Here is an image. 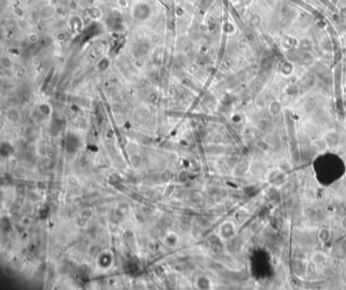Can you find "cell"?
<instances>
[{
	"label": "cell",
	"instance_id": "cell-1",
	"mask_svg": "<svg viewBox=\"0 0 346 290\" xmlns=\"http://www.w3.org/2000/svg\"><path fill=\"white\" fill-rule=\"evenodd\" d=\"M131 14L134 20L143 23L147 20L152 14V8L147 2L145 1H138L136 2L131 9Z\"/></svg>",
	"mask_w": 346,
	"mask_h": 290
},
{
	"label": "cell",
	"instance_id": "cell-2",
	"mask_svg": "<svg viewBox=\"0 0 346 290\" xmlns=\"http://www.w3.org/2000/svg\"><path fill=\"white\" fill-rule=\"evenodd\" d=\"M69 28L71 29V32H73L75 34H78L81 32L82 29V19L81 18H79L78 15H73L71 16L69 19Z\"/></svg>",
	"mask_w": 346,
	"mask_h": 290
},
{
	"label": "cell",
	"instance_id": "cell-3",
	"mask_svg": "<svg viewBox=\"0 0 346 290\" xmlns=\"http://www.w3.org/2000/svg\"><path fill=\"white\" fill-rule=\"evenodd\" d=\"M88 18L93 21H99L102 18V11L100 7L97 6H91L87 9Z\"/></svg>",
	"mask_w": 346,
	"mask_h": 290
},
{
	"label": "cell",
	"instance_id": "cell-4",
	"mask_svg": "<svg viewBox=\"0 0 346 290\" xmlns=\"http://www.w3.org/2000/svg\"><path fill=\"white\" fill-rule=\"evenodd\" d=\"M0 65L3 69H11L12 66H13V62L8 56L2 55L1 58H0Z\"/></svg>",
	"mask_w": 346,
	"mask_h": 290
},
{
	"label": "cell",
	"instance_id": "cell-5",
	"mask_svg": "<svg viewBox=\"0 0 346 290\" xmlns=\"http://www.w3.org/2000/svg\"><path fill=\"white\" fill-rule=\"evenodd\" d=\"M7 118H8V120L11 121V122L18 121V119H19V113H18V111H16L15 109L9 110V111H8V113H7Z\"/></svg>",
	"mask_w": 346,
	"mask_h": 290
},
{
	"label": "cell",
	"instance_id": "cell-6",
	"mask_svg": "<svg viewBox=\"0 0 346 290\" xmlns=\"http://www.w3.org/2000/svg\"><path fill=\"white\" fill-rule=\"evenodd\" d=\"M109 66H110V60L108 58H102L100 60V62L97 63V68H99L101 71L106 70Z\"/></svg>",
	"mask_w": 346,
	"mask_h": 290
},
{
	"label": "cell",
	"instance_id": "cell-7",
	"mask_svg": "<svg viewBox=\"0 0 346 290\" xmlns=\"http://www.w3.org/2000/svg\"><path fill=\"white\" fill-rule=\"evenodd\" d=\"M28 41L31 43V44H36V43L40 41V37L36 33H31L28 37Z\"/></svg>",
	"mask_w": 346,
	"mask_h": 290
},
{
	"label": "cell",
	"instance_id": "cell-8",
	"mask_svg": "<svg viewBox=\"0 0 346 290\" xmlns=\"http://www.w3.org/2000/svg\"><path fill=\"white\" fill-rule=\"evenodd\" d=\"M12 11H13L14 15H16L18 18H24V10L21 7H19V6H15L13 9H12Z\"/></svg>",
	"mask_w": 346,
	"mask_h": 290
},
{
	"label": "cell",
	"instance_id": "cell-9",
	"mask_svg": "<svg viewBox=\"0 0 346 290\" xmlns=\"http://www.w3.org/2000/svg\"><path fill=\"white\" fill-rule=\"evenodd\" d=\"M40 112L47 116V115L50 114V106L48 105H41L40 106Z\"/></svg>",
	"mask_w": 346,
	"mask_h": 290
},
{
	"label": "cell",
	"instance_id": "cell-10",
	"mask_svg": "<svg viewBox=\"0 0 346 290\" xmlns=\"http://www.w3.org/2000/svg\"><path fill=\"white\" fill-rule=\"evenodd\" d=\"M117 5L120 8H127L129 6L128 0H117Z\"/></svg>",
	"mask_w": 346,
	"mask_h": 290
}]
</instances>
